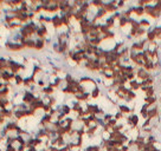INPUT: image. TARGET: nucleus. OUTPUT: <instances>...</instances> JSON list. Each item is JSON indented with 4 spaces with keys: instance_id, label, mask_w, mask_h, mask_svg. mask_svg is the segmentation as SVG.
<instances>
[{
    "instance_id": "nucleus-1",
    "label": "nucleus",
    "mask_w": 161,
    "mask_h": 151,
    "mask_svg": "<svg viewBox=\"0 0 161 151\" xmlns=\"http://www.w3.org/2000/svg\"><path fill=\"white\" fill-rule=\"evenodd\" d=\"M125 125L133 131L136 130L137 128H140V116L136 113H130L125 116Z\"/></svg>"
},
{
    "instance_id": "nucleus-2",
    "label": "nucleus",
    "mask_w": 161,
    "mask_h": 151,
    "mask_svg": "<svg viewBox=\"0 0 161 151\" xmlns=\"http://www.w3.org/2000/svg\"><path fill=\"white\" fill-rule=\"evenodd\" d=\"M143 9H144V14H146V16H147L149 19H153V20H159V19L161 18V12L159 11V9H155L153 4L144 6Z\"/></svg>"
},
{
    "instance_id": "nucleus-3",
    "label": "nucleus",
    "mask_w": 161,
    "mask_h": 151,
    "mask_svg": "<svg viewBox=\"0 0 161 151\" xmlns=\"http://www.w3.org/2000/svg\"><path fill=\"white\" fill-rule=\"evenodd\" d=\"M4 47H5V50H7L9 52H20V51L25 50L24 46L20 44V43H14V41H12V40H9V39H6V41H5V44H4Z\"/></svg>"
},
{
    "instance_id": "nucleus-4",
    "label": "nucleus",
    "mask_w": 161,
    "mask_h": 151,
    "mask_svg": "<svg viewBox=\"0 0 161 151\" xmlns=\"http://www.w3.org/2000/svg\"><path fill=\"white\" fill-rule=\"evenodd\" d=\"M36 98H37L36 93H33V92H31L28 90H24L23 93H21V103L30 105V104H32L36 100Z\"/></svg>"
},
{
    "instance_id": "nucleus-5",
    "label": "nucleus",
    "mask_w": 161,
    "mask_h": 151,
    "mask_svg": "<svg viewBox=\"0 0 161 151\" xmlns=\"http://www.w3.org/2000/svg\"><path fill=\"white\" fill-rule=\"evenodd\" d=\"M117 1L118 0H110V1H104V6L103 9L107 11L108 14H114L118 12V9H117Z\"/></svg>"
},
{
    "instance_id": "nucleus-6",
    "label": "nucleus",
    "mask_w": 161,
    "mask_h": 151,
    "mask_svg": "<svg viewBox=\"0 0 161 151\" xmlns=\"http://www.w3.org/2000/svg\"><path fill=\"white\" fill-rule=\"evenodd\" d=\"M135 73H136V79L139 80V81H142V80L148 79L149 77H153V73L147 72L143 67H139Z\"/></svg>"
},
{
    "instance_id": "nucleus-7",
    "label": "nucleus",
    "mask_w": 161,
    "mask_h": 151,
    "mask_svg": "<svg viewBox=\"0 0 161 151\" xmlns=\"http://www.w3.org/2000/svg\"><path fill=\"white\" fill-rule=\"evenodd\" d=\"M19 126H20V125H19L18 120H16V119H14V120H12V119H11V120H9V122H6V124H5L4 128H5V129H6V130L11 133V135H12V133H14V135H16V131L19 129Z\"/></svg>"
},
{
    "instance_id": "nucleus-8",
    "label": "nucleus",
    "mask_w": 161,
    "mask_h": 151,
    "mask_svg": "<svg viewBox=\"0 0 161 151\" xmlns=\"http://www.w3.org/2000/svg\"><path fill=\"white\" fill-rule=\"evenodd\" d=\"M148 118L149 119L160 118V104H156L154 106L149 107V110H148Z\"/></svg>"
},
{
    "instance_id": "nucleus-9",
    "label": "nucleus",
    "mask_w": 161,
    "mask_h": 151,
    "mask_svg": "<svg viewBox=\"0 0 161 151\" xmlns=\"http://www.w3.org/2000/svg\"><path fill=\"white\" fill-rule=\"evenodd\" d=\"M99 104H92V103H88V104H85V112H87V115H95L97 116L99 111Z\"/></svg>"
},
{
    "instance_id": "nucleus-10",
    "label": "nucleus",
    "mask_w": 161,
    "mask_h": 151,
    "mask_svg": "<svg viewBox=\"0 0 161 151\" xmlns=\"http://www.w3.org/2000/svg\"><path fill=\"white\" fill-rule=\"evenodd\" d=\"M20 44L24 46V49H27V50H35V46H36V38H28V39L21 38Z\"/></svg>"
},
{
    "instance_id": "nucleus-11",
    "label": "nucleus",
    "mask_w": 161,
    "mask_h": 151,
    "mask_svg": "<svg viewBox=\"0 0 161 151\" xmlns=\"http://www.w3.org/2000/svg\"><path fill=\"white\" fill-rule=\"evenodd\" d=\"M37 38H43V39H46L49 37V28L46 25H39L38 28H37V33H36Z\"/></svg>"
},
{
    "instance_id": "nucleus-12",
    "label": "nucleus",
    "mask_w": 161,
    "mask_h": 151,
    "mask_svg": "<svg viewBox=\"0 0 161 151\" xmlns=\"http://www.w3.org/2000/svg\"><path fill=\"white\" fill-rule=\"evenodd\" d=\"M33 85H37V79L33 77V76H26L25 77V79H24V84H23V86L25 88L26 90H28L31 86H33Z\"/></svg>"
},
{
    "instance_id": "nucleus-13",
    "label": "nucleus",
    "mask_w": 161,
    "mask_h": 151,
    "mask_svg": "<svg viewBox=\"0 0 161 151\" xmlns=\"http://www.w3.org/2000/svg\"><path fill=\"white\" fill-rule=\"evenodd\" d=\"M117 111H120L122 115L125 116H128L130 115L133 111H132V107L129 106L128 104H125V103H122V104H117Z\"/></svg>"
},
{
    "instance_id": "nucleus-14",
    "label": "nucleus",
    "mask_w": 161,
    "mask_h": 151,
    "mask_svg": "<svg viewBox=\"0 0 161 151\" xmlns=\"http://www.w3.org/2000/svg\"><path fill=\"white\" fill-rule=\"evenodd\" d=\"M51 25H52V27H54V30H59L61 27H64L63 26V23H62V18H61L59 14H54V16H52Z\"/></svg>"
},
{
    "instance_id": "nucleus-15",
    "label": "nucleus",
    "mask_w": 161,
    "mask_h": 151,
    "mask_svg": "<svg viewBox=\"0 0 161 151\" xmlns=\"http://www.w3.org/2000/svg\"><path fill=\"white\" fill-rule=\"evenodd\" d=\"M75 100H77V102H80V103H89V100L91 99L90 97V92H85V93H80V95H76L75 96Z\"/></svg>"
},
{
    "instance_id": "nucleus-16",
    "label": "nucleus",
    "mask_w": 161,
    "mask_h": 151,
    "mask_svg": "<svg viewBox=\"0 0 161 151\" xmlns=\"http://www.w3.org/2000/svg\"><path fill=\"white\" fill-rule=\"evenodd\" d=\"M149 107L151 105L149 104H146V103H143L141 109H140V111H139V113H140V117L142 118L143 120H146V119H148V110H149Z\"/></svg>"
},
{
    "instance_id": "nucleus-17",
    "label": "nucleus",
    "mask_w": 161,
    "mask_h": 151,
    "mask_svg": "<svg viewBox=\"0 0 161 151\" xmlns=\"http://www.w3.org/2000/svg\"><path fill=\"white\" fill-rule=\"evenodd\" d=\"M99 126L96 124H94L92 126H90L89 129H87V131H85V136L88 137V138H94L96 135H97V131H99Z\"/></svg>"
},
{
    "instance_id": "nucleus-18",
    "label": "nucleus",
    "mask_w": 161,
    "mask_h": 151,
    "mask_svg": "<svg viewBox=\"0 0 161 151\" xmlns=\"http://www.w3.org/2000/svg\"><path fill=\"white\" fill-rule=\"evenodd\" d=\"M45 47H46V39L36 38V46H35V50H36V51H43Z\"/></svg>"
},
{
    "instance_id": "nucleus-19",
    "label": "nucleus",
    "mask_w": 161,
    "mask_h": 151,
    "mask_svg": "<svg viewBox=\"0 0 161 151\" xmlns=\"http://www.w3.org/2000/svg\"><path fill=\"white\" fill-rule=\"evenodd\" d=\"M158 102H159V98H158V96H153V97H146V96H143V103L149 104L151 106L156 105V104H158Z\"/></svg>"
},
{
    "instance_id": "nucleus-20",
    "label": "nucleus",
    "mask_w": 161,
    "mask_h": 151,
    "mask_svg": "<svg viewBox=\"0 0 161 151\" xmlns=\"http://www.w3.org/2000/svg\"><path fill=\"white\" fill-rule=\"evenodd\" d=\"M54 91H56V89H54L51 85H49V84H47L44 89L40 90V93H42L43 96H54Z\"/></svg>"
},
{
    "instance_id": "nucleus-21",
    "label": "nucleus",
    "mask_w": 161,
    "mask_h": 151,
    "mask_svg": "<svg viewBox=\"0 0 161 151\" xmlns=\"http://www.w3.org/2000/svg\"><path fill=\"white\" fill-rule=\"evenodd\" d=\"M128 88H129V90H132V91L136 92V91H139V90L141 89V84H140V81H139L137 79L132 80V81L128 83Z\"/></svg>"
},
{
    "instance_id": "nucleus-22",
    "label": "nucleus",
    "mask_w": 161,
    "mask_h": 151,
    "mask_svg": "<svg viewBox=\"0 0 161 151\" xmlns=\"http://www.w3.org/2000/svg\"><path fill=\"white\" fill-rule=\"evenodd\" d=\"M9 71V58L0 57V72Z\"/></svg>"
},
{
    "instance_id": "nucleus-23",
    "label": "nucleus",
    "mask_w": 161,
    "mask_h": 151,
    "mask_svg": "<svg viewBox=\"0 0 161 151\" xmlns=\"http://www.w3.org/2000/svg\"><path fill=\"white\" fill-rule=\"evenodd\" d=\"M61 112H63V113L66 116V117H69L70 113L72 112L71 105H70V104H66V103H63V104H61Z\"/></svg>"
},
{
    "instance_id": "nucleus-24",
    "label": "nucleus",
    "mask_w": 161,
    "mask_h": 151,
    "mask_svg": "<svg viewBox=\"0 0 161 151\" xmlns=\"http://www.w3.org/2000/svg\"><path fill=\"white\" fill-rule=\"evenodd\" d=\"M83 107H84V106H83V104H82V103H80V102H77V100H73V102H72L71 110H72V112H73V113H76V115H77V113L80 112Z\"/></svg>"
},
{
    "instance_id": "nucleus-25",
    "label": "nucleus",
    "mask_w": 161,
    "mask_h": 151,
    "mask_svg": "<svg viewBox=\"0 0 161 151\" xmlns=\"http://www.w3.org/2000/svg\"><path fill=\"white\" fill-rule=\"evenodd\" d=\"M108 16V13H107V11L104 9H96V13H95V17L94 18L96 19L97 21H99L101 19H103V18H106Z\"/></svg>"
},
{
    "instance_id": "nucleus-26",
    "label": "nucleus",
    "mask_w": 161,
    "mask_h": 151,
    "mask_svg": "<svg viewBox=\"0 0 161 151\" xmlns=\"http://www.w3.org/2000/svg\"><path fill=\"white\" fill-rule=\"evenodd\" d=\"M133 14L137 18H143L144 14V9L143 7H139V6H134L133 7Z\"/></svg>"
},
{
    "instance_id": "nucleus-27",
    "label": "nucleus",
    "mask_w": 161,
    "mask_h": 151,
    "mask_svg": "<svg viewBox=\"0 0 161 151\" xmlns=\"http://www.w3.org/2000/svg\"><path fill=\"white\" fill-rule=\"evenodd\" d=\"M101 95H102V92H101V89H99V86H95L94 89L91 90V92H90V97L91 99H99L101 97Z\"/></svg>"
},
{
    "instance_id": "nucleus-28",
    "label": "nucleus",
    "mask_w": 161,
    "mask_h": 151,
    "mask_svg": "<svg viewBox=\"0 0 161 151\" xmlns=\"http://www.w3.org/2000/svg\"><path fill=\"white\" fill-rule=\"evenodd\" d=\"M139 23H140V27L141 28H146V30H149L152 28V23L146 18H141L139 19Z\"/></svg>"
},
{
    "instance_id": "nucleus-29",
    "label": "nucleus",
    "mask_w": 161,
    "mask_h": 151,
    "mask_svg": "<svg viewBox=\"0 0 161 151\" xmlns=\"http://www.w3.org/2000/svg\"><path fill=\"white\" fill-rule=\"evenodd\" d=\"M90 5H91L92 9H103L104 1H102V0H92V1H90Z\"/></svg>"
},
{
    "instance_id": "nucleus-30",
    "label": "nucleus",
    "mask_w": 161,
    "mask_h": 151,
    "mask_svg": "<svg viewBox=\"0 0 161 151\" xmlns=\"http://www.w3.org/2000/svg\"><path fill=\"white\" fill-rule=\"evenodd\" d=\"M153 32L155 33V37H156V41L158 43H161V25H155V26L152 27Z\"/></svg>"
},
{
    "instance_id": "nucleus-31",
    "label": "nucleus",
    "mask_w": 161,
    "mask_h": 151,
    "mask_svg": "<svg viewBox=\"0 0 161 151\" xmlns=\"http://www.w3.org/2000/svg\"><path fill=\"white\" fill-rule=\"evenodd\" d=\"M24 79H25V77L21 74V73H19V74H16L14 76V85H17V86H23V84H24Z\"/></svg>"
},
{
    "instance_id": "nucleus-32",
    "label": "nucleus",
    "mask_w": 161,
    "mask_h": 151,
    "mask_svg": "<svg viewBox=\"0 0 161 151\" xmlns=\"http://www.w3.org/2000/svg\"><path fill=\"white\" fill-rule=\"evenodd\" d=\"M143 69L146 70L147 72H151V73H153V72H155V66H154V62H147L143 64Z\"/></svg>"
},
{
    "instance_id": "nucleus-33",
    "label": "nucleus",
    "mask_w": 161,
    "mask_h": 151,
    "mask_svg": "<svg viewBox=\"0 0 161 151\" xmlns=\"http://www.w3.org/2000/svg\"><path fill=\"white\" fill-rule=\"evenodd\" d=\"M146 39H147L148 43H154V41H156V37H155V33L153 32L152 28L148 30V32H147V34H146Z\"/></svg>"
},
{
    "instance_id": "nucleus-34",
    "label": "nucleus",
    "mask_w": 161,
    "mask_h": 151,
    "mask_svg": "<svg viewBox=\"0 0 161 151\" xmlns=\"http://www.w3.org/2000/svg\"><path fill=\"white\" fill-rule=\"evenodd\" d=\"M129 20H130V19H127V18H125V17H121L120 20L117 21V26H118V28H125V27L128 26V25H129Z\"/></svg>"
},
{
    "instance_id": "nucleus-35",
    "label": "nucleus",
    "mask_w": 161,
    "mask_h": 151,
    "mask_svg": "<svg viewBox=\"0 0 161 151\" xmlns=\"http://www.w3.org/2000/svg\"><path fill=\"white\" fill-rule=\"evenodd\" d=\"M104 24L108 26L109 30H113V28H115V25H116V21L114 20V19L111 18V16H109L106 20H104Z\"/></svg>"
},
{
    "instance_id": "nucleus-36",
    "label": "nucleus",
    "mask_w": 161,
    "mask_h": 151,
    "mask_svg": "<svg viewBox=\"0 0 161 151\" xmlns=\"http://www.w3.org/2000/svg\"><path fill=\"white\" fill-rule=\"evenodd\" d=\"M82 151H102L99 144H91V145H88L85 148H83Z\"/></svg>"
},
{
    "instance_id": "nucleus-37",
    "label": "nucleus",
    "mask_w": 161,
    "mask_h": 151,
    "mask_svg": "<svg viewBox=\"0 0 161 151\" xmlns=\"http://www.w3.org/2000/svg\"><path fill=\"white\" fill-rule=\"evenodd\" d=\"M2 111V115L4 117L6 118V119H13V111H12V109H5V110H1Z\"/></svg>"
},
{
    "instance_id": "nucleus-38",
    "label": "nucleus",
    "mask_w": 161,
    "mask_h": 151,
    "mask_svg": "<svg viewBox=\"0 0 161 151\" xmlns=\"http://www.w3.org/2000/svg\"><path fill=\"white\" fill-rule=\"evenodd\" d=\"M63 78H64V81H65V84H71L72 81L76 79V78H75V77L72 76L71 73H65Z\"/></svg>"
},
{
    "instance_id": "nucleus-39",
    "label": "nucleus",
    "mask_w": 161,
    "mask_h": 151,
    "mask_svg": "<svg viewBox=\"0 0 161 151\" xmlns=\"http://www.w3.org/2000/svg\"><path fill=\"white\" fill-rule=\"evenodd\" d=\"M117 79H118L120 85H128V83H129V81H128V79H127V77H125V76H123V74H121V76H120Z\"/></svg>"
},
{
    "instance_id": "nucleus-40",
    "label": "nucleus",
    "mask_w": 161,
    "mask_h": 151,
    "mask_svg": "<svg viewBox=\"0 0 161 151\" xmlns=\"http://www.w3.org/2000/svg\"><path fill=\"white\" fill-rule=\"evenodd\" d=\"M114 118L116 119L117 122H122V120H123V119L125 118V116L122 115L120 111H116V112H115V115H114Z\"/></svg>"
},
{
    "instance_id": "nucleus-41",
    "label": "nucleus",
    "mask_w": 161,
    "mask_h": 151,
    "mask_svg": "<svg viewBox=\"0 0 161 151\" xmlns=\"http://www.w3.org/2000/svg\"><path fill=\"white\" fill-rule=\"evenodd\" d=\"M114 118V113H111V112H107L104 117H103V120H104V123H108L109 120H111Z\"/></svg>"
},
{
    "instance_id": "nucleus-42",
    "label": "nucleus",
    "mask_w": 161,
    "mask_h": 151,
    "mask_svg": "<svg viewBox=\"0 0 161 151\" xmlns=\"http://www.w3.org/2000/svg\"><path fill=\"white\" fill-rule=\"evenodd\" d=\"M117 9H118V11H123V9H125V0H118V1H117Z\"/></svg>"
},
{
    "instance_id": "nucleus-43",
    "label": "nucleus",
    "mask_w": 161,
    "mask_h": 151,
    "mask_svg": "<svg viewBox=\"0 0 161 151\" xmlns=\"http://www.w3.org/2000/svg\"><path fill=\"white\" fill-rule=\"evenodd\" d=\"M17 143H18V145H25L26 146V139L23 136H17Z\"/></svg>"
},
{
    "instance_id": "nucleus-44",
    "label": "nucleus",
    "mask_w": 161,
    "mask_h": 151,
    "mask_svg": "<svg viewBox=\"0 0 161 151\" xmlns=\"http://www.w3.org/2000/svg\"><path fill=\"white\" fill-rule=\"evenodd\" d=\"M51 47H52V51H54V53L59 54V44L57 41H54V44L51 45Z\"/></svg>"
},
{
    "instance_id": "nucleus-45",
    "label": "nucleus",
    "mask_w": 161,
    "mask_h": 151,
    "mask_svg": "<svg viewBox=\"0 0 161 151\" xmlns=\"http://www.w3.org/2000/svg\"><path fill=\"white\" fill-rule=\"evenodd\" d=\"M127 145L132 149V148H136V141H135V138H130L128 143H127Z\"/></svg>"
},
{
    "instance_id": "nucleus-46",
    "label": "nucleus",
    "mask_w": 161,
    "mask_h": 151,
    "mask_svg": "<svg viewBox=\"0 0 161 151\" xmlns=\"http://www.w3.org/2000/svg\"><path fill=\"white\" fill-rule=\"evenodd\" d=\"M125 77H127L128 81H132V80L136 79V73H135V72H133V73H128V74H125Z\"/></svg>"
},
{
    "instance_id": "nucleus-47",
    "label": "nucleus",
    "mask_w": 161,
    "mask_h": 151,
    "mask_svg": "<svg viewBox=\"0 0 161 151\" xmlns=\"http://www.w3.org/2000/svg\"><path fill=\"white\" fill-rule=\"evenodd\" d=\"M121 17H122V16H121V11H118V12H116V13H114V14H111V18L114 19L115 21H118Z\"/></svg>"
},
{
    "instance_id": "nucleus-48",
    "label": "nucleus",
    "mask_w": 161,
    "mask_h": 151,
    "mask_svg": "<svg viewBox=\"0 0 161 151\" xmlns=\"http://www.w3.org/2000/svg\"><path fill=\"white\" fill-rule=\"evenodd\" d=\"M51 109H52V106H50L49 104H45L44 107H43V113H50V111H51Z\"/></svg>"
},
{
    "instance_id": "nucleus-49",
    "label": "nucleus",
    "mask_w": 161,
    "mask_h": 151,
    "mask_svg": "<svg viewBox=\"0 0 161 151\" xmlns=\"http://www.w3.org/2000/svg\"><path fill=\"white\" fill-rule=\"evenodd\" d=\"M4 151H18V150H17L16 145H6V148H5Z\"/></svg>"
},
{
    "instance_id": "nucleus-50",
    "label": "nucleus",
    "mask_w": 161,
    "mask_h": 151,
    "mask_svg": "<svg viewBox=\"0 0 161 151\" xmlns=\"http://www.w3.org/2000/svg\"><path fill=\"white\" fill-rule=\"evenodd\" d=\"M5 88V83H2V81H0V91Z\"/></svg>"
},
{
    "instance_id": "nucleus-51",
    "label": "nucleus",
    "mask_w": 161,
    "mask_h": 151,
    "mask_svg": "<svg viewBox=\"0 0 161 151\" xmlns=\"http://www.w3.org/2000/svg\"><path fill=\"white\" fill-rule=\"evenodd\" d=\"M113 151H121V149H118V148H114Z\"/></svg>"
},
{
    "instance_id": "nucleus-52",
    "label": "nucleus",
    "mask_w": 161,
    "mask_h": 151,
    "mask_svg": "<svg viewBox=\"0 0 161 151\" xmlns=\"http://www.w3.org/2000/svg\"><path fill=\"white\" fill-rule=\"evenodd\" d=\"M159 83H160V85H161V76H160V78H159Z\"/></svg>"
},
{
    "instance_id": "nucleus-53",
    "label": "nucleus",
    "mask_w": 161,
    "mask_h": 151,
    "mask_svg": "<svg viewBox=\"0 0 161 151\" xmlns=\"http://www.w3.org/2000/svg\"><path fill=\"white\" fill-rule=\"evenodd\" d=\"M160 119H161V105H160Z\"/></svg>"
},
{
    "instance_id": "nucleus-54",
    "label": "nucleus",
    "mask_w": 161,
    "mask_h": 151,
    "mask_svg": "<svg viewBox=\"0 0 161 151\" xmlns=\"http://www.w3.org/2000/svg\"><path fill=\"white\" fill-rule=\"evenodd\" d=\"M159 92H160V95H161V89H160V91H159Z\"/></svg>"
},
{
    "instance_id": "nucleus-55",
    "label": "nucleus",
    "mask_w": 161,
    "mask_h": 151,
    "mask_svg": "<svg viewBox=\"0 0 161 151\" xmlns=\"http://www.w3.org/2000/svg\"><path fill=\"white\" fill-rule=\"evenodd\" d=\"M0 49H1V45H0Z\"/></svg>"
},
{
    "instance_id": "nucleus-56",
    "label": "nucleus",
    "mask_w": 161,
    "mask_h": 151,
    "mask_svg": "<svg viewBox=\"0 0 161 151\" xmlns=\"http://www.w3.org/2000/svg\"><path fill=\"white\" fill-rule=\"evenodd\" d=\"M160 105H161V103H160Z\"/></svg>"
}]
</instances>
